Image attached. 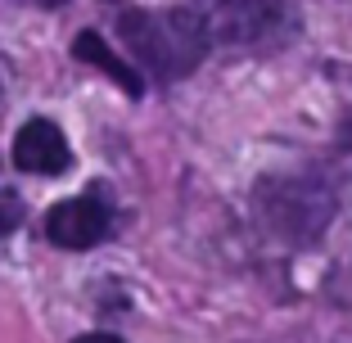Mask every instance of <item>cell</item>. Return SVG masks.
Masks as SVG:
<instances>
[{"mask_svg": "<svg viewBox=\"0 0 352 343\" xmlns=\"http://www.w3.org/2000/svg\"><path fill=\"white\" fill-rule=\"evenodd\" d=\"M126 50L154 82H181L204 63L208 32L199 10H131L118 19Z\"/></svg>", "mask_w": 352, "mask_h": 343, "instance_id": "1", "label": "cell"}, {"mask_svg": "<svg viewBox=\"0 0 352 343\" xmlns=\"http://www.w3.org/2000/svg\"><path fill=\"white\" fill-rule=\"evenodd\" d=\"M258 212L280 239L311 244L334 221V190L316 177H280L258 190Z\"/></svg>", "mask_w": 352, "mask_h": 343, "instance_id": "2", "label": "cell"}, {"mask_svg": "<svg viewBox=\"0 0 352 343\" xmlns=\"http://www.w3.org/2000/svg\"><path fill=\"white\" fill-rule=\"evenodd\" d=\"M208 45H271L289 27L285 0H208L199 5Z\"/></svg>", "mask_w": 352, "mask_h": 343, "instance_id": "3", "label": "cell"}, {"mask_svg": "<svg viewBox=\"0 0 352 343\" xmlns=\"http://www.w3.org/2000/svg\"><path fill=\"white\" fill-rule=\"evenodd\" d=\"M109 230H113V203H109V195L100 186H91L77 199H63V203H54L45 212V235L59 249H77V253L95 249Z\"/></svg>", "mask_w": 352, "mask_h": 343, "instance_id": "4", "label": "cell"}, {"mask_svg": "<svg viewBox=\"0 0 352 343\" xmlns=\"http://www.w3.org/2000/svg\"><path fill=\"white\" fill-rule=\"evenodd\" d=\"M73 163V149L63 140V131L50 118H28L14 135V167L36 172V177H59Z\"/></svg>", "mask_w": 352, "mask_h": 343, "instance_id": "5", "label": "cell"}, {"mask_svg": "<svg viewBox=\"0 0 352 343\" xmlns=\"http://www.w3.org/2000/svg\"><path fill=\"white\" fill-rule=\"evenodd\" d=\"M77 59H86V63H95V68H104V73L113 77L118 86H122L126 95H135V100H140V91H145V82H140V68H131V63L126 59H118L113 50H109V45L100 41V36H95V32H82V36H77Z\"/></svg>", "mask_w": 352, "mask_h": 343, "instance_id": "6", "label": "cell"}, {"mask_svg": "<svg viewBox=\"0 0 352 343\" xmlns=\"http://www.w3.org/2000/svg\"><path fill=\"white\" fill-rule=\"evenodd\" d=\"M19 221H23V203L14 195H5V199H0V235H10Z\"/></svg>", "mask_w": 352, "mask_h": 343, "instance_id": "7", "label": "cell"}, {"mask_svg": "<svg viewBox=\"0 0 352 343\" xmlns=\"http://www.w3.org/2000/svg\"><path fill=\"white\" fill-rule=\"evenodd\" d=\"M73 343H122L118 334H77Z\"/></svg>", "mask_w": 352, "mask_h": 343, "instance_id": "8", "label": "cell"}]
</instances>
